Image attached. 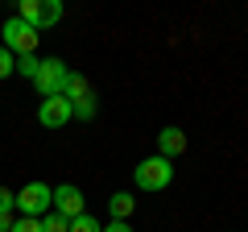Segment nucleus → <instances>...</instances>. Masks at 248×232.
<instances>
[{"mask_svg":"<svg viewBox=\"0 0 248 232\" xmlns=\"http://www.w3.org/2000/svg\"><path fill=\"white\" fill-rule=\"evenodd\" d=\"M178 153H186V133L178 125H170V129H161V133H157V158L174 162Z\"/></svg>","mask_w":248,"mask_h":232,"instance_id":"obj_8","label":"nucleus"},{"mask_svg":"<svg viewBox=\"0 0 248 232\" xmlns=\"http://www.w3.org/2000/svg\"><path fill=\"white\" fill-rule=\"evenodd\" d=\"M133 207H137V199L128 195V191H116V195L108 199V212H112V220H128V215H133Z\"/></svg>","mask_w":248,"mask_h":232,"instance_id":"obj_9","label":"nucleus"},{"mask_svg":"<svg viewBox=\"0 0 248 232\" xmlns=\"http://www.w3.org/2000/svg\"><path fill=\"white\" fill-rule=\"evenodd\" d=\"M54 212H58L62 220H75V215H83V191L75 187V182H62V187H54Z\"/></svg>","mask_w":248,"mask_h":232,"instance_id":"obj_6","label":"nucleus"},{"mask_svg":"<svg viewBox=\"0 0 248 232\" xmlns=\"http://www.w3.org/2000/svg\"><path fill=\"white\" fill-rule=\"evenodd\" d=\"M133 182L141 191H166L170 182H174V162H166V158L153 153V158H145L141 166L133 170Z\"/></svg>","mask_w":248,"mask_h":232,"instance_id":"obj_3","label":"nucleus"},{"mask_svg":"<svg viewBox=\"0 0 248 232\" xmlns=\"http://www.w3.org/2000/svg\"><path fill=\"white\" fill-rule=\"evenodd\" d=\"M0 212H17V207H13V191H9V187H0Z\"/></svg>","mask_w":248,"mask_h":232,"instance_id":"obj_16","label":"nucleus"},{"mask_svg":"<svg viewBox=\"0 0 248 232\" xmlns=\"http://www.w3.org/2000/svg\"><path fill=\"white\" fill-rule=\"evenodd\" d=\"M13 228V212H0V232H9Z\"/></svg>","mask_w":248,"mask_h":232,"instance_id":"obj_17","label":"nucleus"},{"mask_svg":"<svg viewBox=\"0 0 248 232\" xmlns=\"http://www.w3.org/2000/svg\"><path fill=\"white\" fill-rule=\"evenodd\" d=\"M71 104H66V99L62 96H54V99H42V104H37V120H42L46 129H62V125H71Z\"/></svg>","mask_w":248,"mask_h":232,"instance_id":"obj_7","label":"nucleus"},{"mask_svg":"<svg viewBox=\"0 0 248 232\" xmlns=\"http://www.w3.org/2000/svg\"><path fill=\"white\" fill-rule=\"evenodd\" d=\"M17 17L42 33V29H50V25H58V21H62V0H21V4H17Z\"/></svg>","mask_w":248,"mask_h":232,"instance_id":"obj_5","label":"nucleus"},{"mask_svg":"<svg viewBox=\"0 0 248 232\" xmlns=\"http://www.w3.org/2000/svg\"><path fill=\"white\" fill-rule=\"evenodd\" d=\"M66 232H104V224H99L95 215L83 212V215H75V220H71V228H66Z\"/></svg>","mask_w":248,"mask_h":232,"instance_id":"obj_10","label":"nucleus"},{"mask_svg":"<svg viewBox=\"0 0 248 232\" xmlns=\"http://www.w3.org/2000/svg\"><path fill=\"white\" fill-rule=\"evenodd\" d=\"M66 75H71V66L62 63V58H42V66H37V75H33L37 99H54V96H62V87H66Z\"/></svg>","mask_w":248,"mask_h":232,"instance_id":"obj_4","label":"nucleus"},{"mask_svg":"<svg viewBox=\"0 0 248 232\" xmlns=\"http://www.w3.org/2000/svg\"><path fill=\"white\" fill-rule=\"evenodd\" d=\"M104 232H133V224H128V220H108Z\"/></svg>","mask_w":248,"mask_h":232,"instance_id":"obj_15","label":"nucleus"},{"mask_svg":"<svg viewBox=\"0 0 248 232\" xmlns=\"http://www.w3.org/2000/svg\"><path fill=\"white\" fill-rule=\"evenodd\" d=\"M9 232H42V220H29V215H17Z\"/></svg>","mask_w":248,"mask_h":232,"instance_id":"obj_14","label":"nucleus"},{"mask_svg":"<svg viewBox=\"0 0 248 232\" xmlns=\"http://www.w3.org/2000/svg\"><path fill=\"white\" fill-rule=\"evenodd\" d=\"M37 42H42V33H37L33 25H25L21 17H9L4 29H0V46H4L13 58H21V54H37Z\"/></svg>","mask_w":248,"mask_h":232,"instance_id":"obj_1","label":"nucleus"},{"mask_svg":"<svg viewBox=\"0 0 248 232\" xmlns=\"http://www.w3.org/2000/svg\"><path fill=\"white\" fill-rule=\"evenodd\" d=\"M9 75H17V58L0 46V79H9Z\"/></svg>","mask_w":248,"mask_h":232,"instance_id":"obj_13","label":"nucleus"},{"mask_svg":"<svg viewBox=\"0 0 248 232\" xmlns=\"http://www.w3.org/2000/svg\"><path fill=\"white\" fill-rule=\"evenodd\" d=\"M37 66H42V58H37V54H21V58H17V75H25V79H33Z\"/></svg>","mask_w":248,"mask_h":232,"instance_id":"obj_11","label":"nucleus"},{"mask_svg":"<svg viewBox=\"0 0 248 232\" xmlns=\"http://www.w3.org/2000/svg\"><path fill=\"white\" fill-rule=\"evenodd\" d=\"M13 207H17L21 215H29V220H42L46 212H54V187H46V182H25V187L13 195Z\"/></svg>","mask_w":248,"mask_h":232,"instance_id":"obj_2","label":"nucleus"},{"mask_svg":"<svg viewBox=\"0 0 248 232\" xmlns=\"http://www.w3.org/2000/svg\"><path fill=\"white\" fill-rule=\"evenodd\" d=\"M66 228H71V220H62L58 212H46L42 215V232H66Z\"/></svg>","mask_w":248,"mask_h":232,"instance_id":"obj_12","label":"nucleus"}]
</instances>
